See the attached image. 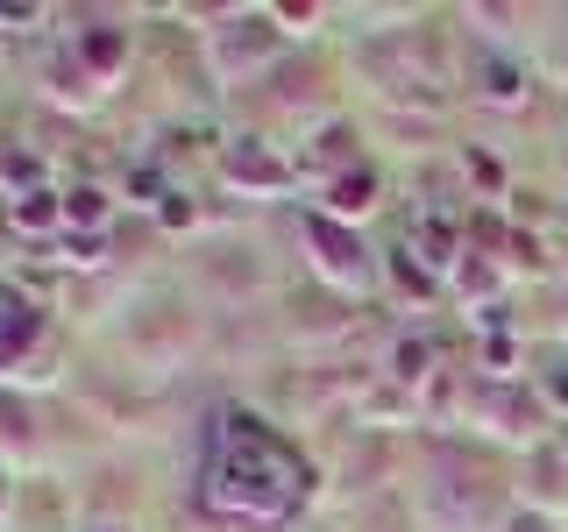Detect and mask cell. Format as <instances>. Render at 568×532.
Wrapping results in <instances>:
<instances>
[{"label":"cell","mask_w":568,"mask_h":532,"mask_svg":"<svg viewBox=\"0 0 568 532\" xmlns=\"http://www.w3.org/2000/svg\"><path fill=\"white\" fill-rule=\"evenodd\" d=\"M313 490L306 461L284 448V433H271L263 419H227V433L213 440L206 461V497L242 525H263L277 511H292Z\"/></svg>","instance_id":"cell-1"},{"label":"cell","mask_w":568,"mask_h":532,"mask_svg":"<svg viewBox=\"0 0 568 532\" xmlns=\"http://www.w3.org/2000/svg\"><path fill=\"white\" fill-rule=\"evenodd\" d=\"M284 22L271 8H227V14H213V29H206V64H213V79L221 85H248L256 71H271L284 58Z\"/></svg>","instance_id":"cell-2"},{"label":"cell","mask_w":568,"mask_h":532,"mask_svg":"<svg viewBox=\"0 0 568 532\" xmlns=\"http://www.w3.org/2000/svg\"><path fill=\"white\" fill-rule=\"evenodd\" d=\"M306 256H313V277L334 284V291H348V298H363L369 284H377V263H369L363 235L342 227V221H327V213L306 221Z\"/></svg>","instance_id":"cell-3"},{"label":"cell","mask_w":568,"mask_h":532,"mask_svg":"<svg viewBox=\"0 0 568 532\" xmlns=\"http://www.w3.org/2000/svg\"><path fill=\"white\" fill-rule=\"evenodd\" d=\"M221 185L235 192V200H271V192L292 185V156L271 150L263 135H235L221 150Z\"/></svg>","instance_id":"cell-4"},{"label":"cell","mask_w":568,"mask_h":532,"mask_svg":"<svg viewBox=\"0 0 568 532\" xmlns=\"http://www.w3.org/2000/svg\"><path fill=\"white\" fill-rule=\"evenodd\" d=\"M43 341H50V306H43V298H29L22 284L0 277V383H8Z\"/></svg>","instance_id":"cell-5"},{"label":"cell","mask_w":568,"mask_h":532,"mask_svg":"<svg viewBox=\"0 0 568 532\" xmlns=\"http://www.w3.org/2000/svg\"><path fill=\"white\" fill-rule=\"evenodd\" d=\"M36 85H43V100H58L71 106V114H85V106L100 100V79L79 64V50H71V35H64V50H43L36 58Z\"/></svg>","instance_id":"cell-6"},{"label":"cell","mask_w":568,"mask_h":532,"mask_svg":"<svg viewBox=\"0 0 568 532\" xmlns=\"http://www.w3.org/2000/svg\"><path fill=\"white\" fill-rule=\"evenodd\" d=\"M0 461L8 469L43 461V426H36V398L22 383H0Z\"/></svg>","instance_id":"cell-7"},{"label":"cell","mask_w":568,"mask_h":532,"mask_svg":"<svg viewBox=\"0 0 568 532\" xmlns=\"http://www.w3.org/2000/svg\"><path fill=\"white\" fill-rule=\"evenodd\" d=\"M469 85H476V100L484 106H526V64L519 58H505V50H476V64H469Z\"/></svg>","instance_id":"cell-8"},{"label":"cell","mask_w":568,"mask_h":532,"mask_svg":"<svg viewBox=\"0 0 568 532\" xmlns=\"http://www.w3.org/2000/svg\"><path fill=\"white\" fill-rule=\"evenodd\" d=\"M8 227H14V235H22V242H58L64 235V192L58 185H36V192H14V200H8Z\"/></svg>","instance_id":"cell-9"},{"label":"cell","mask_w":568,"mask_h":532,"mask_svg":"<svg viewBox=\"0 0 568 532\" xmlns=\"http://www.w3.org/2000/svg\"><path fill=\"white\" fill-rule=\"evenodd\" d=\"M71 50H79V64L93 71V79L106 85L121 64H129V29L121 22H93V29H71Z\"/></svg>","instance_id":"cell-10"},{"label":"cell","mask_w":568,"mask_h":532,"mask_svg":"<svg viewBox=\"0 0 568 532\" xmlns=\"http://www.w3.org/2000/svg\"><path fill=\"white\" fill-rule=\"evenodd\" d=\"M369 206H377V177H369L363 164H355L348 177H327V185H320V213H327V221H342V227H355Z\"/></svg>","instance_id":"cell-11"},{"label":"cell","mask_w":568,"mask_h":532,"mask_svg":"<svg viewBox=\"0 0 568 532\" xmlns=\"http://www.w3.org/2000/svg\"><path fill=\"white\" fill-rule=\"evenodd\" d=\"M121 200L106 185H64V235H100V227H114Z\"/></svg>","instance_id":"cell-12"},{"label":"cell","mask_w":568,"mask_h":532,"mask_svg":"<svg viewBox=\"0 0 568 532\" xmlns=\"http://www.w3.org/2000/svg\"><path fill=\"white\" fill-rule=\"evenodd\" d=\"M384 277H390V284H398V291H405V298H434V291H440V277H434V270H419V263H413V248H390V263H384Z\"/></svg>","instance_id":"cell-13"},{"label":"cell","mask_w":568,"mask_h":532,"mask_svg":"<svg viewBox=\"0 0 568 532\" xmlns=\"http://www.w3.org/2000/svg\"><path fill=\"white\" fill-rule=\"evenodd\" d=\"M540 405H547V412H568V362L540 369Z\"/></svg>","instance_id":"cell-14"},{"label":"cell","mask_w":568,"mask_h":532,"mask_svg":"<svg viewBox=\"0 0 568 532\" xmlns=\"http://www.w3.org/2000/svg\"><path fill=\"white\" fill-rule=\"evenodd\" d=\"M156 221H164V227H192L200 213H192V200H185V192H156Z\"/></svg>","instance_id":"cell-15"},{"label":"cell","mask_w":568,"mask_h":532,"mask_svg":"<svg viewBox=\"0 0 568 532\" xmlns=\"http://www.w3.org/2000/svg\"><path fill=\"white\" fill-rule=\"evenodd\" d=\"M547 71H561V79H568V35L555 29V43H547Z\"/></svg>","instance_id":"cell-16"},{"label":"cell","mask_w":568,"mask_h":532,"mask_svg":"<svg viewBox=\"0 0 568 532\" xmlns=\"http://www.w3.org/2000/svg\"><path fill=\"white\" fill-rule=\"evenodd\" d=\"M8 511H14V469L0 461V525H8Z\"/></svg>","instance_id":"cell-17"},{"label":"cell","mask_w":568,"mask_h":532,"mask_svg":"<svg viewBox=\"0 0 568 532\" xmlns=\"http://www.w3.org/2000/svg\"><path fill=\"white\" fill-rule=\"evenodd\" d=\"M85 532H129V525H85Z\"/></svg>","instance_id":"cell-18"},{"label":"cell","mask_w":568,"mask_h":532,"mask_svg":"<svg viewBox=\"0 0 568 532\" xmlns=\"http://www.w3.org/2000/svg\"><path fill=\"white\" fill-rule=\"evenodd\" d=\"M555 448H561V461H568V433H561V440H555Z\"/></svg>","instance_id":"cell-19"},{"label":"cell","mask_w":568,"mask_h":532,"mask_svg":"<svg viewBox=\"0 0 568 532\" xmlns=\"http://www.w3.org/2000/svg\"><path fill=\"white\" fill-rule=\"evenodd\" d=\"M561 221H568V200H561Z\"/></svg>","instance_id":"cell-20"}]
</instances>
